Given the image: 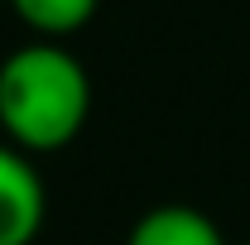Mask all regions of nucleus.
<instances>
[{
	"label": "nucleus",
	"mask_w": 250,
	"mask_h": 245,
	"mask_svg": "<svg viewBox=\"0 0 250 245\" xmlns=\"http://www.w3.org/2000/svg\"><path fill=\"white\" fill-rule=\"evenodd\" d=\"M92 116V77L67 43L29 39L0 58V140L20 154L67 149Z\"/></svg>",
	"instance_id": "nucleus-1"
},
{
	"label": "nucleus",
	"mask_w": 250,
	"mask_h": 245,
	"mask_svg": "<svg viewBox=\"0 0 250 245\" xmlns=\"http://www.w3.org/2000/svg\"><path fill=\"white\" fill-rule=\"evenodd\" d=\"M48 221L39 163L0 140V245H34Z\"/></svg>",
	"instance_id": "nucleus-2"
},
{
	"label": "nucleus",
	"mask_w": 250,
	"mask_h": 245,
	"mask_svg": "<svg viewBox=\"0 0 250 245\" xmlns=\"http://www.w3.org/2000/svg\"><path fill=\"white\" fill-rule=\"evenodd\" d=\"M125 245H231L217 216H207L192 202H159L140 212L125 231Z\"/></svg>",
	"instance_id": "nucleus-3"
},
{
	"label": "nucleus",
	"mask_w": 250,
	"mask_h": 245,
	"mask_svg": "<svg viewBox=\"0 0 250 245\" xmlns=\"http://www.w3.org/2000/svg\"><path fill=\"white\" fill-rule=\"evenodd\" d=\"M15 10V20L34 34V39H48V43H67L72 34H82L96 20L101 0H5Z\"/></svg>",
	"instance_id": "nucleus-4"
}]
</instances>
